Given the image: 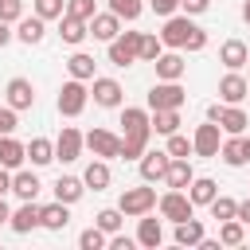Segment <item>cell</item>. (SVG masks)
<instances>
[{"mask_svg":"<svg viewBox=\"0 0 250 250\" xmlns=\"http://www.w3.org/2000/svg\"><path fill=\"white\" fill-rule=\"evenodd\" d=\"M105 234H117L121 230V223H125V211L121 207H105V211H98V219H94Z\"/></svg>","mask_w":250,"mask_h":250,"instance_id":"38","label":"cell"},{"mask_svg":"<svg viewBox=\"0 0 250 250\" xmlns=\"http://www.w3.org/2000/svg\"><path fill=\"white\" fill-rule=\"evenodd\" d=\"M109 12H113V16H121V20H129V23H133V20H137V16H141V12H145V4H141V0H109Z\"/></svg>","mask_w":250,"mask_h":250,"instance_id":"41","label":"cell"},{"mask_svg":"<svg viewBox=\"0 0 250 250\" xmlns=\"http://www.w3.org/2000/svg\"><path fill=\"white\" fill-rule=\"evenodd\" d=\"M188 195H191V203H195V207H207V203L219 195V184H215L211 176H195V180L188 184Z\"/></svg>","mask_w":250,"mask_h":250,"instance_id":"29","label":"cell"},{"mask_svg":"<svg viewBox=\"0 0 250 250\" xmlns=\"http://www.w3.org/2000/svg\"><path fill=\"white\" fill-rule=\"evenodd\" d=\"M242 148H246V160H250V137L242 133Z\"/></svg>","mask_w":250,"mask_h":250,"instance_id":"55","label":"cell"},{"mask_svg":"<svg viewBox=\"0 0 250 250\" xmlns=\"http://www.w3.org/2000/svg\"><path fill=\"white\" fill-rule=\"evenodd\" d=\"M27 160H31L35 168L51 164V160H55V141H47V137H31V141H27Z\"/></svg>","mask_w":250,"mask_h":250,"instance_id":"32","label":"cell"},{"mask_svg":"<svg viewBox=\"0 0 250 250\" xmlns=\"http://www.w3.org/2000/svg\"><path fill=\"white\" fill-rule=\"evenodd\" d=\"M180 129V109H152V133H176Z\"/></svg>","mask_w":250,"mask_h":250,"instance_id":"36","label":"cell"},{"mask_svg":"<svg viewBox=\"0 0 250 250\" xmlns=\"http://www.w3.org/2000/svg\"><path fill=\"white\" fill-rule=\"evenodd\" d=\"M246 94H250V82H246L242 70H227V74L219 78V98H223L227 105H238Z\"/></svg>","mask_w":250,"mask_h":250,"instance_id":"12","label":"cell"},{"mask_svg":"<svg viewBox=\"0 0 250 250\" xmlns=\"http://www.w3.org/2000/svg\"><path fill=\"white\" fill-rule=\"evenodd\" d=\"M117 207H121L129 219H141V215H148V211L156 207V188H148V180H145L141 188H125L121 199H117Z\"/></svg>","mask_w":250,"mask_h":250,"instance_id":"3","label":"cell"},{"mask_svg":"<svg viewBox=\"0 0 250 250\" xmlns=\"http://www.w3.org/2000/svg\"><path fill=\"white\" fill-rule=\"evenodd\" d=\"M8 227H12L16 234H31L35 227H43V207H39L35 199H23V203H20L16 211H12Z\"/></svg>","mask_w":250,"mask_h":250,"instance_id":"8","label":"cell"},{"mask_svg":"<svg viewBox=\"0 0 250 250\" xmlns=\"http://www.w3.org/2000/svg\"><path fill=\"white\" fill-rule=\"evenodd\" d=\"M121 82L117 78H94V86H90V98L102 105V109H117L121 105Z\"/></svg>","mask_w":250,"mask_h":250,"instance_id":"13","label":"cell"},{"mask_svg":"<svg viewBox=\"0 0 250 250\" xmlns=\"http://www.w3.org/2000/svg\"><path fill=\"white\" fill-rule=\"evenodd\" d=\"M219 145H223V129H219V121H203V125H195V133H191V148H195V156H219Z\"/></svg>","mask_w":250,"mask_h":250,"instance_id":"7","label":"cell"},{"mask_svg":"<svg viewBox=\"0 0 250 250\" xmlns=\"http://www.w3.org/2000/svg\"><path fill=\"white\" fill-rule=\"evenodd\" d=\"M86 148L94 156H102V160H113V156H121V137L109 133V129H90L86 133Z\"/></svg>","mask_w":250,"mask_h":250,"instance_id":"9","label":"cell"},{"mask_svg":"<svg viewBox=\"0 0 250 250\" xmlns=\"http://www.w3.org/2000/svg\"><path fill=\"white\" fill-rule=\"evenodd\" d=\"M176 246H199L203 238H207V230H203V219H184V223H176Z\"/></svg>","mask_w":250,"mask_h":250,"instance_id":"23","label":"cell"},{"mask_svg":"<svg viewBox=\"0 0 250 250\" xmlns=\"http://www.w3.org/2000/svg\"><path fill=\"white\" fill-rule=\"evenodd\" d=\"M152 66H156V78H160V82H180V78H184V70H188V62H184V55H180V51H164Z\"/></svg>","mask_w":250,"mask_h":250,"instance_id":"16","label":"cell"},{"mask_svg":"<svg viewBox=\"0 0 250 250\" xmlns=\"http://www.w3.org/2000/svg\"><path fill=\"white\" fill-rule=\"evenodd\" d=\"M207 207H211V219H219V223H223V219H238V203H234L230 195H215Z\"/></svg>","mask_w":250,"mask_h":250,"instance_id":"37","label":"cell"},{"mask_svg":"<svg viewBox=\"0 0 250 250\" xmlns=\"http://www.w3.org/2000/svg\"><path fill=\"white\" fill-rule=\"evenodd\" d=\"M246 125H250V117H246L238 105H223V113H219V129H223V133L242 137V133H246Z\"/></svg>","mask_w":250,"mask_h":250,"instance_id":"30","label":"cell"},{"mask_svg":"<svg viewBox=\"0 0 250 250\" xmlns=\"http://www.w3.org/2000/svg\"><path fill=\"white\" fill-rule=\"evenodd\" d=\"M133 242H137V238H125L121 230H117V234H109V246H113V250H133Z\"/></svg>","mask_w":250,"mask_h":250,"instance_id":"49","label":"cell"},{"mask_svg":"<svg viewBox=\"0 0 250 250\" xmlns=\"http://www.w3.org/2000/svg\"><path fill=\"white\" fill-rule=\"evenodd\" d=\"M160 39H164V47H172V51H203V47H207V31H203L199 23H191L188 16H168Z\"/></svg>","mask_w":250,"mask_h":250,"instance_id":"1","label":"cell"},{"mask_svg":"<svg viewBox=\"0 0 250 250\" xmlns=\"http://www.w3.org/2000/svg\"><path fill=\"white\" fill-rule=\"evenodd\" d=\"M86 102H90V90H86V82L82 78H70V82H62V90H59V113L62 117H78L82 109H86Z\"/></svg>","mask_w":250,"mask_h":250,"instance_id":"4","label":"cell"},{"mask_svg":"<svg viewBox=\"0 0 250 250\" xmlns=\"http://www.w3.org/2000/svg\"><path fill=\"white\" fill-rule=\"evenodd\" d=\"M86 35H90V23H86V20H78V16H66V12L59 16V39H62V43L78 47Z\"/></svg>","mask_w":250,"mask_h":250,"instance_id":"19","label":"cell"},{"mask_svg":"<svg viewBox=\"0 0 250 250\" xmlns=\"http://www.w3.org/2000/svg\"><path fill=\"white\" fill-rule=\"evenodd\" d=\"M8 191H12V168L0 164V195H8Z\"/></svg>","mask_w":250,"mask_h":250,"instance_id":"51","label":"cell"},{"mask_svg":"<svg viewBox=\"0 0 250 250\" xmlns=\"http://www.w3.org/2000/svg\"><path fill=\"white\" fill-rule=\"evenodd\" d=\"M66 223H70V203H59V199H55V203L43 207V227H47V230H62Z\"/></svg>","mask_w":250,"mask_h":250,"instance_id":"34","label":"cell"},{"mask_svg":"<svg viewBox=\"0 0 250 250\" xmlns=\"http://www.w3.org/2000/svg\"><path fill=\"white\" fill-rule=\"evenodd\" d=\"M238 223H246V227H250V199H242V203H238Z\"/></svg>","mask_w":250,"mask_h":250,"instance_id":"52","label":"cell"},{"mask_svg":"<svg viewBox=\"0 0 250 250\" xmlns=\"http://www.w3.org/2000/svg\"><path fill=\"white\" fill-rule=\"evenodd\" d=\"M109 180H113V176H109V164H105L102 156H94V160L86 164V172H82V184H86V188H94V191H105V188H109Z\"/></svg>","mask_w":250,"mask_h":250,"instance_id":"24","label":"cell"},{"mask_svg":"<svg viewBox=\"0 0 250 250\" xmlns=\"http://www.w3.org/2000/svg\"><path fill=\"white\" fill-rule=\"evenodd\" d=\"M78 246H82V250H102V246H109V234L94 223V227H86V230L78 234Z\"/></svg>","mask_w":250,"mask_h":250,"instance_id":"39","label":"cell"},{"mask_svg":"<svg viewBox=\"0 0 250 250\" xmlns=\"http://www.w3.org/2000/svg\"><path fill=\"white\" fill-rule=\"evenodd\" d=\"M90 35L102 39V43H113V39L121 35V16H113V12H94V20H90Z\"/></svg>","mask_w":250,"mask_h":250,"instance_id":"15","label":"cell"},{"mask_svg":"<svg viewBox=\"0 0 250 250\" xmlns=\"http://www.w3.org/2000/svg\"><path fill=\"white\" fill-rule=\"evenodd\" d=\"M94 12H98V8H94V0H66V16H78V20H86V23H90V20H94Z\"/></svg>","mask_w":250,"mask_h":250,"instance_id":"44","label":"cell"},{"mask_svg":"<svg viewBox=\"0 0 250 250\" xmlns=\"http://www.w3.org/2000/svg\"><path fill=\"white\" fill-rule=\"evenodd\" d=\"M246 82H250V74H246Z\"/></svg>","mask_w":250,"mask_h":250,"instance_id":"57","label":"cell"},{"mask_svg":"<svg viewBox=\"0 0 250 250\" xmlns=\"http://www.w3.org/2000/svg\"><path fill=\"white\" fill-rule=\"evenodd\" d=\"M66 70H70V78H82V82H94L98 74V62H94V55H86V51H74L70 59H66Z\"/></svg>","mask_w":250,"mask_h":250,"instance_id":"26","label":"cell"},{"mask_svg":"<svg viewBox=\"0 0 250 250\" xmlns=\"http://www.w3.org/2000/svg\"><path fill=\"white\" fill-rule=\"evenodd\" d=\"M66 12V0H35V16H43V20H59Z\"/></svg>","mask_w":250,"mask_h":250,"instance_id":"43","label":"cell"},{"mask_svg":"<svg viewBox=\"0 0 250 250\" xmlns=\"http://www.w3.org/2000/svg\"><path fill=\"white\" fill-rule=\"evenodd\" d=\"M184 102H188L184 86H180V82H160V78H156V86H152L148 98H145L148 109H180Z\"/></svg>","mask_w":250,"mask_h":250,"instance_id":"6","label":"cell"},{"mask_svg":"<svg viewBox=\"0 0 250 250\" xmlns=\"http://www.w3.org/2000/svg\"><path fill=\"white\" fill-rule=\"evenodd\" d=\"M156 207H160V219H168V223H184V219L195 215V203H191V195L184 188H168L156 199Z\"/></svg>","mask_w":250,"mask_h":250,"instance_id":"2","label":"cell"},{"mask_svg":"<svg viewBox=\"0 0 250 250\" xmlns=\"http://www.w3.org/2000/svg\"><path fill=\"white\" fill-rule=\"evenodd\" d=\"M242 20H246V23H250V0H246V4H242Z\"/></svg>","mask_w":250,"mask_h":250,"instance_id":"56","label":"cell"},{"mask_svg":"<svg viewBox=\"0 0 250 250\" xmlns=\"http://www.w3.org/2000/svg\"><path fill=\"white\" fill-rule=\"evenodd\" d=\"M195 180V172H191V160L188 156H172V164H168V172H164V184L168 188H184L188 191V184Z\"/></svg>","mask_w":250,"mask_h":250,"instance_id":"22","label":"cell"},{"mask_svg":"<svg viewBox=\"0 0 250 250\" xmlns=\"http://www.w3.org/2000/svg\"><path fill=\"white\" fill-rule=\"evenodd\" d=\"M0 20H8V23L23 20V0H0Z\"/></svg>","mask_w":250,"mask_h":250,"instance_id":"45","label":"cell"},{"mask_svg":"<svg viewBox=\"0 0 250 250\" xmlns=\"http://www.w3.org/2000/svg\"><path fill=\"white\" fill-rule=\"evenodd\" d=\"M160 55H164V39L145 31V35H141V62H156Z\"/></svg>","mask_w":250,"mask_h":250,"instance_id":"40","label":"cell"},{"mask_svg":"<svg viewBox=\"0 0 250 250\" xmlns=\"http://www.w3.org/2000/svg\"><path fill=\"white\" fill-rule=\"evenodd\" d=\"M168 164H172V156H168V148H145V156L137 160V168H141V180H148V184H156V180H164V172H168Z\"/></svg>","mask_w":250,"mask_h":250,"instance_id":"11","label":"cell"},{"mask_svg":"<svg viewBox=\"0 0 250 250\" xmlns=\"http://www.w3.org/2000/svg\"><path fill=\"white\" fill-rule=\"evenodd\" d=\"M152 133H121V160H141Z\"/></svg>","mask_w":250,"mask_h":250,"instance_id":"31","label":"cell"},{"mask_svg":"<svg viewBox=\"0 0 250 250\" xmlns=\"http://www.w3.org/2000/svg\"><path fill=\"white\" fill-rule=\"evenodd\" d=\"M207 4H211V0H180L184 16H199V12H207Z\"/></svg>","mask_w":250,"mask_h":250,"instance_id":"48","label":"cell"},{"mask_svg":"<svg viewBox=\"0 0 250 250\" xmlns=\"http://www.w3.org/2000/svg\"><path fill=\"white\" fill-rule=\"evenodd\" d=\"M39 188H43V184H39L35 172H27V168H16V172H12V191H16L20 199H35Z\"/></svg>","mask_w":250,"mask_h":250,"instance_id":"27","label":"cell"},{"mask_svg":"<svg viewBox=\"0 0 250 250\" xmlns=\"http://www.w3.org/2000/svg\"><path fill=\"white\" fill-rule=\"evenodd\" d=\"M82 145H86V137H82L74 125H62V133L55 137V160H62V164L78 160V156H82Z\"/></svg>","mask_w":250,"mask_h":250,"instance_id":"10","label":"cell"},{"mask_svg":"<svg viewBox=\"0 0 250 250\" xmlns=\"http://www.w3.org/2000/svg\"><path fill=\"white\" fill-rule=\"evenodd\" d=\"M43 35H47V20H43V16H23V20H16V39H20V43L35 47V43H43Z\"/></svg>","mask_w":250,"mask_h":250,"instance_id":"17","label":"cell"},{"mask_svg":"<svg viewBox=\"0 0 250 250\" xmlns=\"http://www.w3.org/2000/svg\"><path fill=\"white\" fill-rule=\"evenodd\" d=\"M141 35L145 31H121L113 43H109V62L113 66H133L141 59Z\"/></svg>","mask_w":250,"mask_h":250,"instance_id":"5","label":"cell"},{"mask_svg":"<svg viewBox=\"0 0 250 250\" xmlns=\"http://www.w3.org/2000/svg\"><path fill=\"white\" fill-rule=\"evenodd\" d=\"M23 160H27V145H20L12 133H4L0 137V164L16 172V168H23Z\"/></svg>","mask_w":250,"mask_h":250,"instance_id":"20","label":"cell"},{"mask_svg":"<svg viewBox=\"0 0 250 250\" xmlns=\"http://www.w3.org/2000/svg\"><path fill=\"white\" fill-rule=\"evenodd\" d=\"M219 62H223L227 70H242V66L250 62V47H246L242 39H227V43L219 47Z\"/></svg>","mask_w":250,"mask_h":250,"instance_id":"18","label":"cell"},{"mask_svg":"<svg viewBox=\"0 0 250 250\" xmlns=\"http://www.w3.org/2000/svg\"><path fill=\"white\" fill-rule=\"evenodd\" d=\"M51 191H55V199H59V203H78V199H82V191H86V184H82L78 176H59Z\"/></svg>","mask_w":250,"mask_h":250,"instance_id":"28","label":"cell"},{"mask_svg":"<svg viewBox=\"0 0 250 250\" xmlns=\"http://www.w3.org/2000/svg\"><path fill=\"white\" fill-rule=\"evenodd\" d=\"M12 39H16V31H12V23H8V20H0V47H8Z\"/></svg>","mask_w":250,"mask_h":250,"instance_id":"50","label":"cell"},{"mask_svg":"<svg viewBox=\"0 0 250 250\" xmlns=\"http://www.w3.org/2000/svg\"><path fill=\"white\" fill-rule=\"evenodd\" d=\"M148 8H152L156 16H164V20H168V16H176V8H180V0H148Z\"/></svg>","mask_w":250,"mask_h":250,"instance_id":"47","label":"cell"},{"mask_svg":"<svg viewBox=\"0 0 250 250\" xmlns=\"http://www.w3.org/2000/svg\"><path fill=\"white\" fill-rule=\"evenodd\" d=\"M195 148H191V141L176 129V133H168V156H191Z\"/></svg>","mask_w":250,"mask_h":250,"instance_id":"42","label":"cell"},{"mask_svg":"<svg viewBox=\"0 0 250 250\" xmlns=\"http://www.w3.org/2000/svg\"><path fill=\"white\" fill-rule=\"evenodd\" d=\"M242 238H246V223H238V219H223L219 223V242L223 246H242Z\"/></svg>","mask_w":250,"mask_h":250,"instance_id":"35","label":"cell"},{"mask_svg":"<svg viewBox=\"0 0 250 250\" xmlns=\"http://www.w3.org/2000/svg\"><path fill=\"white\" fill-rule=\"evenodd\" d=\"M8 219H12V207H8V203H4V195H0V227H4Z\"/></svg>","mask_w":250,"mask_h":250,"instance_id":"53","label":"cell"},{"mask_svg":"<svg viewBox=\"0 0 250 250\" xmlns=\"http://www.w3.org/2000/svg\"><path fill=\"white\" fill-rule=\"evenodd\" d=\"M4 102L20 113V109H31L35 105V86L27 82V78H12L8 86H4Z\"/></svg>","mask_w":250,"mask_h":250,"instance_id":"14","label":"cell"},{"mask_svg":"<svg viewBox=\"0 0 250 250\" xmlns=\"http://www.w3.org/2000/svg\"><path fill=\"white\" fill-rule=\"evenodd\" d=\"M219 156L230 164V168H242L246 164V148H242V137H234V133H227V141L219 145Z\"/></svg>","mask_w":250,"mask_h":250,"instance_id":"33","label":"cell"},{"mask_svg":"<svg viewBox=\"0 0 250 250\" xmlns=\"http://www.w3.org/2000/svg\"><path fill=\"white\" fill-rule=\"evenodd\" d=\"M121 129H125V133H152V109L125 105V109H121Z\"/></svg>","mask_w":250,"mask_h":250,"instance_id":"21","label":"cell"},{"mask_svg":"<svg viewBox=\"0 0 250 250\" xmlns=\"http://www.w3.org/2000/svg\"><path fill=\"white\" fill-rule=\"evenodd\" d=\"M137 242H141L145 250H156V246L164 242V227H160V219L141 215V223H137Z\"/></svg>","mask_w":250,"mask_h":250,"instance_id":"25","label":"cell"},{"mask_svg":"<svg viewBox=\"0 0 250 250\" xmlns=\"http://www.w3.org/2000/svg\"><path fill=\"white\" fill-rule=\"evenodd\" d=\"M16 125H20V121H16V109L4 102V105H0V137H4V133H16Z\"/></svg>","mask_w":250,"mask_h":250,"instance_id":"46","label":"cell"},{"mask_svg":"<svg viewBox=\"0 0 250 250\" xmlns=\"http://www.w3.org/2000/svg\"><path fill=\"white\" fill-rule=\"evenodd\" d=\"M219 113H223V105L215 102V105H207V121H219Z\"/></svg>","mask_w":250,"mask_h":250,"instance_id":"54","label":"cell"}]
</instances>
